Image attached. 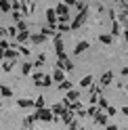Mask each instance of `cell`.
Returning <instances> with one entry per match:
<instances>
[{
	"instance_id": "6da1fadb",
	"label": "cell",
	"mask_w": 128,
	"mask_h": 130,
	"mask_svg": "<svg viewBox=\"0 0 128 130\" xmlns=\"http://www.w3.org/2000/svg\"><path fill=\"white\" fill-rule=\"evenodd\" d=\"M57 15L61 17V21H63V19L67 21V19H69V11H67V6H65V4H59V6H57Z\"/></svg>"
},
{
	"instance_id": "7a4b0ae2",
	"label": "cell",
	"mask_w": 128,
	"mask_h": 130,
	"mask_svg": "<svg viewBox=\"0 0 128 130\" xmlns=\"http://www.w3.org/2000/svg\"><path fill=\"white\" fill-rule=\"evenodd\" d=\"M36 118L38 120H53V113H51V109H40Z\"/></svg>"
},
{
	"instance_id": "3957f363",
	"label": "cell",
	"mask_w": 128,
	"mask_h": 130,
	"mask_svg": "<svg viewBox=\"0 0 128 130\" xmlns=\"http://www.w3.org/2000/svg\"><path fill=\"white\" fill-rule=\"evenodd\" d=\"M86 48H88V42H78V46H76V53L80 55L82 51H86Z\"/></svg>"
},
{
	"instance_id": "277c9868",
	"label": "cell",
	"mask_w": 128,
	"mask_h": 130,
	"mask_svg": "<svg viewBox=\"0 0 128 130\" xmlns=\"http://www.w3.org/2000/svg\"><path fill=\"white\" fill-rule=\"evenodd\" d=\"M101 84H103V86H107V84H111V74H105V76H103V80H101Z\"/></svg>"
},
{
	"instance_id": "5b68a950",
	"label": "cell",
	"mask_w": 128,
	"mask_h": 130,
	"mask_svg": "<svg viewBox=\"0 0 128 130\" xmlns=\"http://www.w3.org/2000/svg\"><path fill=\"white\" fill-rule=\"evenodd\" d=\"M90 82H92V78H90V76H86L82 82H80V86H90Z\"/></svg>"
},
{
	"instance_id": "8992f818",
	"label": "cell",
	"mask_w": 128,
	"mask_h": 130,
	"mask_svg": "<svg viewBox=\"0 0 128 130\" xmlns=\"http://www.w3.org/2000/svg\"><path fill=\"white\" fill-rule=\"evenodd\" d=\"M0 9H2V11H9V2H6V0H0Z\"/></svg>"
},
{
	"instance_id": "52a82bcc",
	"label": "cell",
	"mask_w": 128,
	"mask_h": 130,
	"mask_svg": "<svg viewBox=\"0 0 128 130\" xmlns=\"http://www.w3.org/2000/svg\"><path fill=\"white\" fill-rule=\"evenodd\" d=\"M0 90H2V94H4V96H11V94H13V92H11L9 88H6V86H2V88H0Z\"/></svg>"
},
{
	"instance_id": "ba28073f",
	"label": "cell",
	"mask_w": 128,
	"mask_h": 130,
	"mask_svg": "<svg viewBox=\"0 0 128 130\" xmlns=\"http://www.w3.org/2000/svg\"><path fill=\"white\" fill-rule=\"evenodd\" d=\"M59 88H61V90H63V88H65V90H67V88H69V82H65V80H63V82H61V86H59Z\"/></svg>"
},
{
	"instance_id": "9c48e42d",
	"label": "cell",
	"mask_w": 128,
	"mask_h": 130,
	"mask_svg": "<svg viewBox=\"0 0 128 130\" xmlns=\"http://www.w3.org/2000/svg\"><path fill=\"white\" fill-rule=\"evenodd\" d=\"M36 105H38V107H42V105H44V99H42V96H38V101H36Z\"/></svg>"
},
{
	"instance_id": "30bf717a",
	"label": "cell",
	"mask_w": 128,
	"mask_h": 130,
	"mask_svg": "<svg viewBox=\"0 0 128 130\" xmlns=\"http://www.w3.org/2000/svg\"><path fill=\"white\" fill-rule=\"evenodd\" d=\"M97 120H99V124H105V122H107V118H105V116H99Z\"/></svg>"
},
{
	"instance_id": "8fae6325",
	"label": "cell",
	"mask_w": 128,
	"mask_h": 130,
	"mask_svg": "<svg viewBox=\"0 0 128 130\" xmlns=\"http://www.w3.org/2000/svg\"><path fill=\"white\" fill-rule=\"evenodd\" d=\"M55 80H59V82L63 80V74H61V71H57V74H55Z\"/></svg>"
},
{
	"instance_id": "7c38bea8",
	"label": "cell",
	"mask_w": 128,
	"mask_h": 130,
	"mask_svg": "<svg viewBox=\"0 0 128 130\" xmlns=\"http://www.w3.org/2000/svg\"><path fill=\"white\" fill-rule=\"evenodd\" d=\"M107 130H118V128L116 126H107Z\"/></svg>"
},
{
	"instance_id": "4fadbf2b",
	"label": "cell",
	"mask_w": 128,
	"mask_h": 130,
	"mask_svg": "<svg viewBox=\"0 0 128 130\" xmlns=\"http://www.w3.org/2000/svg\"><path fill=\"white\" fill-rule=\"evenodd\" d=\"M126 90H128V86H126Z\"/></svg>"
},
{
	"instance_id": "5bb4252c",
	"label": "cell",
	"mask_w": 128,
	"mask_h": 130,
	"mask_svg": "<svg viewBox=\"0 0 128 130\" xmlns=\"http://www.w3.org/2000/svg\"><path fill=\"white\" fill-rule=\"evenodd\" d=\"M71 130H74V128H71Z\"/></svg>"
}]
</instances>
